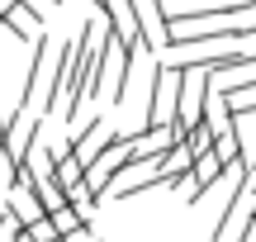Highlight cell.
<instances>
[{
	"label": "cell",
	"mask_w": 256,
	"mask_h": 242,
	"mask_svg": "<svg viewBox=\"0 0 256 242\" xmlns=\"http://www.w3.org/2000/svg\"><path fill=\"white\" fill-rule=\"evenodd\" d=\"M19 233H24V224L14 218V209H0V242H19Z\"/></svg>",
	"instance_id": "12"
},
{
	"label": "cell",
	"mask_w": 256,
	"mask_h": 242,
	"mask_svg": "<svg viewBox=\"0 0 256 242\" xmlns=\"http://www.w3.org/2000/svg\"><path fill=\"white\" fill-rule=\"evenodd\" d=\"M48 224H52V233H57V238H72L76 228H86L81 218L72 214V204H66V209H57V214H48Z\"/></svg>",
	"instance_id": "11"
},
{
	"label": "cell",
	"mask_w": 256,
	"mask_h": 242,
	"mask_svg": "<svg viewBox=\"0 0 256 242\" xmlns=\"http://www.w3.org/2000/svg\"><path fill=\"white\" fill-rule=\"evenodd\" d=\"M57 52L62 48L52 38L38 34L34 43V62H28V81L19 90V104L14 110H34V114H52V90H57Z\"/></svg>",
	"instance_id": "1"
},
{
	"label": "cell",
	"mask_w": 256,
	"mask_h": 242,
	"mask_svg": "<svg viewBox=\"0 0 256 242\" xmlns=\"http://www.w3.org/2000/svg\"><path fill=\"white\" fill-rule=\"evenodd\" d=\"M5 209H14V218H19L24 228H34V224H43V218H48L28 190H10V195H5Z\"/></svg>",
	"instance_id": "9"
},
{
	"label": "cell",
	"mask_w": 256,
	"mask_h": 242,
	"mask_svg": "<svg viewBox=\"0 0 256 242\" xmlns=\"http://www.w3.org/2000/svg\"><path fill=\"white\" fill-rule=\"evenodd\" d=\"M10 190H14V162H10L5 152H0V200H5Z\"/></svg>",
	"instance_id": "13"
},
{
	"label": "cell",
	"mask_w": 256,
	"mask_h": 242,
	"mask_svg": "<svg viewBox=\"0 0 256 242\" xmlns=\"http://www.w3.org/2000/svg\"><path fill=\"white\" fill-rule=\"evenodd\" d=\"M128 10H133L138 28H142V48L147 52H162L171 43V14H166V5L162 0H128Z\"/></svg>",
	"instance_id": "4"
},
{
	"label": "cell",
	"mask_w": 256,
	"mask_h": 242,
	"mask_svg": "<svg viewBox=\"0 0 256 242\" xmlns=\"http://www.w3.org/2000/svg\"><path fill=\"white\" fill-rule=\"evenodd\" d=\"M176 95H180V72L162 62V66L152 72V90H147V119H142V128H166V124H176Z\"/></svg>",
	"instance_id": "3"
},
{
	"label": "cell",
	"mask_w": 256,
	"mask_h": 242,
	"mask_svg": "<svg viewBox=\"0 0 256 242\" xmlns=\"http://www.w3.org/2000/svg\"><path fill=\"white\" fill-rule=\"evenodd\" d=\"M252 171H256V166H252Z\"/></svg>",
	"instance_id": "18"
},
{
	"label": "cell",
	"mask_w": 256,
	"mask_h": 242,
	"mask_svg": "<svg viewBox=\"0 0 256 242\" xmlns=\"http://www.w3.org/2000/svg\"><path fill=\"white\" fill-rule=\"evenodd\" d=\"M52 180H57V186L66 190V195H72V190H81V186H86V166H81V162L72 157V152H66V157H62V162L52 166Z\"/></svg>",
	"instance_id": "10"
},
{
	"label": "cell",
	"mask_w": 256,
	"mask_h": 242,
	"mask_svg": "<svg viewBox=\"0 0 256 242\" xmlns=\"http://www.w3.org/2000/svg\"><path fill=\"white\" fill-rule=\"evenodd\" d=\"M38 138H43V119H38V114H28V119H10L5 157L14 162V166H24V162H28V152L38 148Z\"/></svg>",
	"instance_id": "5"
},
{
	"label": "cell",
	"mask_w": 256,
	"mask_h": 242,
	"mask_svg": "<svg viewBox=\"0 0 256 242\" xmlns=\"http://www.w3.org/2000/svg\"><path fill=\"white\" fill-rule=\"evenodd\" d=\"M5 138H10V119L0 114V152H5Z\"/></svg>",
	"instance_id": "16"
},
{
	"label": "cell",
	"mask_w": 256,
	"mask_h": 242,
	"mask_svg": "<svg viewBox=\"0 0 256 242\" xmlns=\"http://www.w3.org/2000/svg\"><path fill=\"white\" fill-rule=\"evenodd\" d=\"M104 142H110V133H104L100 124L90 119V128H81V133H76V138H72V157L81 162L86 171H90V166H95V157H100V152H104Z\"/></svg>",
	"instance_id": "6"
},
{
	"label": "cell",
	"mask_w": 256,
	"mask_h": 242,
	"mask_svg": "<svg viewBox=\"0 0 256 242\" xmlns=\"http://www.w3.org/2000/svg\"><path fill=\"white\" fill-rule=\"evenodd\" d=\"M62 242H100V238H95L90 228H76V233H72V238H62Z\"/></svg>",
	"instance_id": "15"
},
{
	"label": "cell",
	"mask_w": 256,
	"mask_h": 242,
	"mask_svg": "<svg viewBox=\"0 0 256 242\" xmlns=\"http://www.w3.org/2000/svg\"><path fill=\"white\" fill-rule=\"evenodd\" d=\"M28 195L38 200V209H43V214H57V209H66V190L57 186L52 176H43V180L34 176V186H28Z\"/></svg>",
	"instance_id": "8"
},
{
	"label": "cell",
	"mask_w": 256,
	"mask_h": 242,
	"mask_svg": "<svg viewBox=\"0 0 256 242\" xmlns=\"http://www.w3.org/2000/svg\"><path fill=\"white\" fill-rule=\"evenodd\" d=\"M0 24H5V14H0Z\"/></svg>",
	"instance_id": "17"
},
{
	"label": "cell",
	"mask_w": 256,
	"mask_h": 242,
	"mask_svg": "<svg viewBox=\"0 0 256 242\" xmlns=\"http://www.w3.org/2000/svg\"><path fill=\"white\" fill-rule=\"evenodd\" d=\"M0 28H5V34H14L19 43H38V10H28L24 0H19V5L5 14V24H0Z\"/></svg>",
	"instance_id": "7"
},
{
	"label": "cell",
	"mask_w": 256,
	"mask_h": 242,
	"mask_svg": "<svg viewBox=\"0 0 256 242\" xmlns=\"http://www.w3.org/2000/svg\"><path fill=\"white\" fill-rule=\"evenodd\" d=\"M24 233L34 238V242H57V233H52V224H48V218H43V224H34V228H24Z\"/></svg>",
	"instance_id": "14"
},
{
	"label": "cell",
	"mask_w": 256,
	"mask_h": 242,
	"mask_svg": "<svg viewBox=\"0 0 256 242\" xmlns=\"http://www.w3.org/2000/svg\"><path fill=\"white\" fill-rule=\"evenodd\" d=\"M133 162V133H110V142H104V152L95 157V166L86 171V190H90L95 200L110 195V186L119 180V171Z\"/></svg>",
	"instance_id": "2"
}]
</instances>
